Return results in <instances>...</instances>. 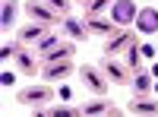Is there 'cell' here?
Returning <instances> with one entry per match:
<instances>
[{
  "label": "cell",
  "mask_w": 158,
  "mask_h": 117,
  "mask_svg": "<svg viewBox=\"0 0 158 117\" xmlns=\"http://www.w3.org/2000/svg\"><path fill=\"white\" fill-rule=\"evenodd\" d=\"M38 54L44 57V63H54V60H73L76 48H73L70 41H60V38L48 35V38H41V41H38Z\"/></svg>",
  "instance_id": "cell-1"
},
{
  "label": "cell",
  "mask_w": 158,
  "mask_h": 117,
  "mask_svg": "<svg viewBox=\"0 0 158 117\" xmlns=\"http://www.w3.org/2000/svg\"><path fill=\"white\" fill-rule=\"evenodd\" d=\"M16 101H19V105H25V108H44L48 101H54V89H51V82L19 89V92H16Z\"/></svg>",
  "instance_id": "cell-2"
},
{
  "label": "cell",
  "mask_w": 158,
  "mask_h": 117,
  "mask_svg": "<svg viewBox=\"0 0 158 117\" xmlns=\"http://www.w3.org/2000/svg\"><path fill=\"white\" fill-rule=\"evenodd\" d=\"M79 79H82V86L89 89L92 95H108V76H104L101 70H95L92 63H82V70H79Z\"/></svg>",
  "instance_id": "cell-3"
},
{
  "label": "cell",
  "mask_w": 158,
  "mask_h": 117,
  "mask_svg": "<svg viewBox=\"0 0 158 117\" xmlns=\"http://www.w3.org/2000/svg\"><path fill=\"white\" fill-rule=\"evenodd\" d=\"M133 44H139L133 29H117V32L108 38V44H104V57H111V54H120V51L133 48Z\"/></svg>",
  "instance_id": "cell-4"
},
{
  "label": "cell",
  "mask_w": 158,
  "mask_h": 117,
  "mask_svg": "<svg viewBox=\"0 0 158 117\" xmlns=\"http://www.w3.org/2000/svg\"><path fill=\"white\" fill-rule=\"evenodd\" d=\"M25 13H29L32 22H44V25H57V19H60V13H54L44 0H29V3H25Z\"/></svg>",
  "instance_id": "cell-5"
},
{
  "label": "cell",
  "mask_w": 158,
  "mask_h": 117,
  "mask_svg": "<svg viewBox=\"0 0 158 117\" xmlns=\"http://www.w3.org/2000/svg\"><path fill=\"white\" fill-rule=\"evenodd\" d=\"M136 3L133 0H114L111 3V19L117 22V25H133V19H136Z\"/></svg>",
  "instance_id": "cell-6"
},
{
  "label": "cell",
  "mask_w": 158,
  "mask_h": 117,
  "mask_svg": "<svg viewBox=\"0 0 158 117\" xmlns=\"http://www.w3.org/2000/svg\"><path fill=\"white\" fill-rule=\"evenodd\" d=\"M101 73L108 76V82H114V86H130V73H127V67H120V63L111 60V57L101 60Z\"/></svg>",
  "instance_id": "cell-7"
},
{
  "label": "cell",
  "mask_w": 158,
  "mask_h": 117,
  "mask_svg": "<svg viewBox=\"0 0 158 117\" xmlns=\"http://www.w3.org/2000/svg\"><path fill=\"white\" fill-rule=\"evenodd\" d=\"M44 82H60V79H67V76L73 73V60H54V63H44Z\"/></svg>",
  "instance_id": "cell-8"
},
{
  "label": "cell",
  "mask_w": 158,
  "mask_h": 117,
  "mask_svg": "<svg viewBox=\"0 0 158 117\" xmlns=\"http://www.w3.org/2000/svg\"><path fill=\"white\" fill-rule=\"evenodd\" d=\"M51 35V25L44 22H29V25H22L19 29V44H35V41H41V38Z\"/></svg>",
  "instance_id": "cell-9"
},
{
  "label": "cell",
  "mask_w": 158,
  "mask_h": 117,
  "mask_svg": "<svg viewBox=\"0 0 158 117\" xmlns=\"http://www.w3.org/2000/svg\"><path fill=\"white\" fill-rule=\"evenodd\" d=\"M136 29L142 35H155L158 32V6H146L136 13Z\"/></svg>",
  "instance_id": "cell-10"
},
{
  "label": "cell",
  "mask_w": 158,
  "mask_h": 117,
  "mask_svg": "<svg viewBox=\"0 0 158 117\" xmlns=\"http://www.w3.org/2000/svg\"><path fill=\"white\" fill-rule=\"evenodd\" d=\"M85 29H89V35H101V38H111L117 29H120V25H117L114 19H104V16H89Z\"/></svg>",
  "instance_id": "cell-11"
},
{
  "label": "cell",
  "mask_w": 158,
  "mask_h": 117,
  "mask_svg": "<svg viewBox=\"0 0 158 117\" xmlns=\"http://www.w3.org/2000/svg\"><path fill=\"white\" fill-rule=\"evenodd\" d=\"M127 114H149V117H155V114H158V101L149 98V95H136V98L127 105Z\"/></svg>",
  "instance_id": "cell-12"
},
{
  "label": "cell",
  "mask_w": 158,
  "mask_h": 117,
  "mask_svg": "<svg viewBox=\"0 0 158 117\" xmlns=\"http://www.w3.org/2000/svg\"><path fill=\"white\" fill-rule=\"evenodd\" d=\"M13 60H16V70H19L22 76H35V73H38V60L29 54V51H22V48H19Z\"/></svg>",
  "instance_id": "cell-13"
},
{
  "label": "cell",
  "mask_w": 158,
  "mask_h": 117,
  "mask_svg": "<svg viewBox=\"0 0 158 117\" xmlns=\"http://www.w3.org/2000/svg\"><path fill=\"white\" fill-rule=\"evenodd\" d=\"M152 86H155V76L149 70H136V76H133V95H149Z\"/></svg>",
  "instance_id": "cell-14"
},
{
  "label": "cell",
  "mask_w": 158,
  "mask_h": 117,
  "mask_svg": "<svg viewBox=\"0 0 158 117\" xmlns=\"http://www.w3.org/2000/svg\"><path fill=\"white\" fill-rule=\"evenodd\" d=\"M16 13H19V3H16V0H3V10H0V25H3V29H13V25H16Z\"/></svg>",
  "instance_id": "cell-15"
},
{
  "label": "cell",
  "mask_w": 158,
  "mask_h": 117,
  "mask_svg": "<svg viewBox=\"0 0 158 117\" xmlns=\"http://www.w3.org/2000/svg\"><path fill=\"white\" fill-rule=\"evenodd\" d=\"M63 32H67L70 38H82V41H85V35H89V29H85V25L82 22H79V19H63Z\"/></svg>",
  "instance_id": "cell-16"
},
{
  "label": "cell",
  "mask_w": 158,
  "mask_h": 117,
  "mask_svg": "<svg viewBox=\"0 0 158 117\" xmlns=\"http://www.w3.org/2000/svg\"><path fill=\"white\" fill-rule=\"evenodd\" d=\"M111 101H104V95H98V101H89V105H82V114L85 117H95V114H108Z\"/></svg>",
  "instance_id": "cell-17"
},
{
  "label": "cell",
  "mask_w": 158,
  "mask_h": 117,
  "mask_svg": "<svg viewBox=\"0 0 158 117\" xmlns=\"http://www.w3.org/2000/svg\"><path fill=\"white\" fill-rule=\"evenodd\" d=\"M82 108H73V105H54L48 108V117H79Z\"/></svg>",
  "instance_id": "cell-18"
},
{
  "label": "cell",
  "mask_w": 158,
  "mask_h": 117,
  "mask_svg": "<svg viewBox=\"0 0 158 117\" xmlns=\"http://www.w3.org/2000/svg\"><path fill=\"white\" fill-rule=\"evenodd\" d=\"M111 3H114V0H85V13H89V16H101Z\"/></svg>",
  "instance_id": "cell-19"
},
{
  "label": "cell",
  "mask_w": 158,
  "mask_h": 117,
  "mask_svg": "<svg viewBox=\"0 0 158 117\" xmlns=\"http://www.w3.org/2000/svg\"><path fill=\"white\" fill-rule=\"evenodd\" d=\"M127 67L133 70V73H136V70L142 67V54H139V44H133V48H127Z\"/></svg>",
  "instance_id": "cell-20"
},
{
  "label": "cell",
  "mask_w": 158,
  "mask_h": 117,
  "mask_svg": "<svg viewBox=\"0 0 158 117\" xmlns=\"http://www.w3.org/2000/svg\"><path fill=\"white\" fill-rule=\"evenodd\" d=\"M44 3L51 6V10H54V13H60V16H70V0H44Z\"/></svg>",
  "instance_id": "cell-21"
},
{
  "label": "cell",
  "mask_w": 158,
  "mask_h": 117,
  "mask_svg": "<svg viewBox=\"0 0 158 117\" xmlns=\"http://www.w3.org/2000/svg\"><path fill=\"white\" fill-rule=\"evenodd\" d=\"M19 48H22L19 41H3V48H0V57H3V60L16 57V51H19Z\"/></svg>",
  "instance_id": "cell-22"
},
{
  "label": "cell",
  "mask_w": 158,
  "mask_h": 117,
  "mask_svg": "<svg viewBox=\"0 0 158 117\" xmlns=\"http://www.w3.org/2000/svg\"><path fill=\"white\" fill-rule=\"evenodd\" d=\"M13 82H16V76H13L10 70H3V73H0V86H3V89H10Z\"/></svg>",
  "instance_id": "cell-23"
},
{
  "label": "cell",
  "mask_w": 158,
  "mask_h": 117,
  "mask_svg": "<svg viewBox=\"0 0 158 117\" xmlns=\"http://www.w3.org/2000/svg\"><path fill=\"white\" fill-rule=\"evenodd\" d=\"M123 114H127V108H117V105L108 108V117H123Z\"/></svg>",
  "instance_id": "cell-24"
},
{
  "label": "cell",
  "mask_w": 158,
  "mask_h": 117,
  "mask_svg": "<svg viewBox=\"0 0 158 117\" xmlns=\"http://www.w3.org/2000/svg\"><path fill=\"white\" fill-rule=\"evenodd\" d=\"M60 98L70 101V98H73V89H70V86H60Z\"/></svg>",
  "instance_id": "cell-25"
},
{
  "label": "cell",
  "mask_w": 158,
  "mask_h": 117,
  "mask_svg": "<svg viewBox=\"0 0 158 117\" xmlns=\"http://www.w3.org/2000/svg\"><path fill=\"white\" fill-rule=\"evenodd\" d=\"M139 54H142V57H155V48H152V44H146V48H139Z\"/></svg>",
  "instance_id": "cell-26"
},
{
  "label": "cell",
  "mask_w": 158,
  "mask_h": 117,
  "mask_svg": "<svg viewBox=\"0 0 158 117\" xmlns=\"http://www.w3.org/2000/svg\"><path fill=\"white\" fill-rule=\"evenodd\" d=\"M149 73H152V76H158V63H155V67H152V70H149Z\"/></svg>",
  "instance_id": "cell-27"
},
{
  "label": "cell",
  "mask_w": 158,
  "mask_h": 117,
  "mask_svg": "<svg viewBox=\"0 0 158 117\" xmlns=\"http://www.w3.org/2000/svg\"><path fill=\"white\" fill-rule=\"evenodd\" d=\"M152 89H155V92H158V82H155V86H152Z\"/></svg>",
  "instance_id": "cell-28"
},
{
  "label": "cell",
  "mask_w": 158,
  "mask_h": 117,
  "mask_svg": "<svg viewBox=\"0 0 158 117\" xmlns=\"http://www.w3.org/2000/svg\"><path fill=\"white\" fill-rule=\"evenodd\" d=\"M79 3H82V0H79Z\"/></svg>",
  "instance_id": "cell-29"
}]
</instances>
